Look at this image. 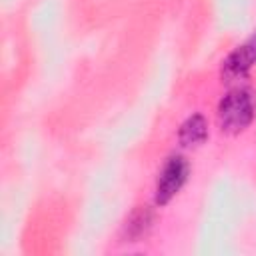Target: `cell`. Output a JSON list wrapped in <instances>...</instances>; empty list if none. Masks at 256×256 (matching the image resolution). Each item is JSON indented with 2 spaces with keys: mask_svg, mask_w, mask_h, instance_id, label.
Returning a JSON list of instances; mask_svg holds the SVG:
<instances>
[{
  "mask_svg": "<svg viewBox=\"0 0 256 256\" xmlns=\"http://www.w3.org/2000/svg\"><path fill=\"white\" fill-rule=\"evenodd\" d=\"M254 118V100L248 90H232L228 92L218 106V120L222 132L240 134L250 126Z\"/></svg>",
  "mask_w": 256,
  "mask_h": 256,
  "instance_id": "obj_1",
  "label": "cell"
},
{
  "mask_svg": "<svg viewBox=\"0 0 256 256\" xmlns=\"http://www.w3.org/2000/svg\"><path fill=\"white\" fill-rule=\"evenodd\" d=\"M188 178V162L182 156H172L164 170L160 172L158 184H156V204L166 206L186 184Z\"/></svg>",
  "mask_w": 256,
  "mask_h": 256,
  "instance_id": "obj_2",
  "label": "cell"
},
{
  "mask_svg": "<svg viewBox=\"0 0 256 256\" xmlns=\"http://www.w3.org/2000/svg\"><path fill=\"white\" fill-rule=\"evenodd\" d=\"M256 64V34H252L242 46H238L226 60L222 66V78H226V82L244 78L250 68Z\"/></svg>",
  "mask_w": 256,
  "mask_h": 256,
  "instance_id": "obj_3",
  "label": "cell"
},
{
  "mask_svg": "<svg viewBox=\"0 0 256 256\" xmlns=\"http://www.w3.org/2000/svg\"><path fill=\"white\" fill-rule=\"evenodd\" d=\"M178 138H180V144L186 146V148H192V146L202 144L208 138V124H206L204 116H200V114L190 116L182 124L180 132H178Z\"/></svg>",
  "mask_w": 256,
  "mask_h": 256,
  "instance_id": "obj_4",
  "label": "cell"
},
{
  "mask_svg": "<svg viewBox=\"0 0 256 256\" xmlns=\"http://www.w3.org/2000/svg\"><path fill=\"white\" fill-rule=\"evenodd\" d=\"M150 222H152L150 210H146V208L136 210V212L130 216V220L126 222V236L132 238V242H134L136 238H140V236L146 234V230L150 228Z\"/></svg>",
  "mask_w": 256,
  "mask_h": 256,
  "instance_id": "obj_5",
  "label": "cell"
}]
</instances>
